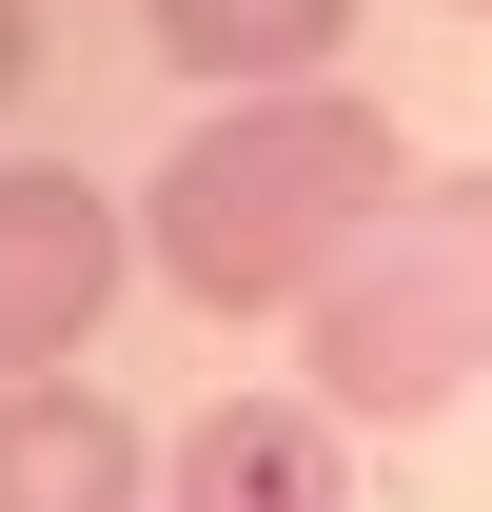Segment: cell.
<instances>
[{
    "label": "cell",
    "mask_w": 492,
    "mask_h": 512,
    "mask_svg": "<svg viewBox=\"0 0 492 512\" xmlns=\"http://www.w3.org/2000/svg\"><path fill=\"white\" fill-rule=\"evenodd\" d=\"M453 20H492V0H453Z\"/></svg>",
    "instance_id": "obj_8"
},
{
    "label": "cell",
    "mask_w": 492,
    "mask_h": 512,
    "mask_svg": "<svg viewBox=\"0 0 492 512\" xmlns=\"http://www.w3.org/2000/svg\"><path fill=\"white\" fill-rule=\"evenodd\" d=\"M0 512H158V434L99 375H0Z\"/></svg>",
    "instance_id": "obj_5"
},
{
    "label": "cell",
    "mask_w": 492,
    "mask_h": 512,
    "mask_svg": "<svg viewBox=\"0 0 492 512\" xmlns=\"http://www.w3.org/2000/svg\"><path fill=\"white\" fill-rule=\"evenodd\" d=\"M394 197H414V138L374 119V99H335V79H276V99H217V119L158 158L138 237H158V276H178L197 316H315L335 256H355Z\"/></svg>",
    "instance_id": "obj_1"
},
{
    "label": "cell",
    "mask_w": 492,
    "mask_h": 512,
    "mask_svg": "<svg viewBox=\"0 0 492 512\" xmlns=\"http://www.w3.org/2000/svg\"><path fill=\"white\" fill-rule=\"evenodd\" d=\"M158 512H355V434L315 394H197L158 453Z\"/></svg>",
    "instance_id": "obj_4"
},
{
    "label": "cell",
    "mask_w": 492,
    "mask_h": 512,
    "mask_svg": "<svg viewBox=\"0 0 492 512\" xmlns=\"http://www.w3.org/2000/svg\"><path fill=\"white\" fill-rule=\"evenodd\" d=\"M138 40L178 79H217V99H276V79H335L355 0H138Z\"/></svg>",
    "instance_id": "obj_6"
},
{
    "label": "cell",
    "mask_w": 492,
    "mask_h": 512,
    "mask_svg": "<svg viewBox=\"0 0 492 512\" xmlns=\"http://www.w3.org/2000/svg\"><path fill=\"white\" fill-rule=\"evenodd\" d=\"M473 375H492V158L473 178H414L335 256V296L296 316V394L335 434H414V414H453Z\"/></svg>",
    "instance_id": "obj_2"
},
{
    "label": "cell",
    "mask_w": 492,
    "mask_h": 512,
    "mask_svg": "<svg viewBox=\"0 0 492 512\" xmlns=\"http://www.w3.org/2000/svg\"><path fill=\"white\" fill-rule=\"evenodd\" d=\"M20 60H40V0H0V99H20Z\"/></svg>",
    "instance_id": "obj_7"
},
{
    "label": "cell",
    "mask_w": 492,
    "mask_h": 512,
    "mask_svg": "<svg viewBox=\"0 0 492 512\" xmlns=\"http://www.w3.org/2000/svg\"><path fill=\"white\" fill-rule=\"evenodd\" d=\"M119 197L79 158H0V375H79V335L119 316Z\"/></svg>",
    "instance_id": "obj_3"
}]
</instances>
